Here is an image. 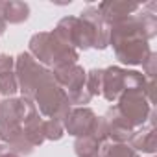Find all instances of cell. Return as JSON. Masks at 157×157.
Masks as SVG:
<instances>
[{
    "label": "cell",
    "mask_w": 157,
    "mask_h": 157,
    "mask_svg": "<svg viewBox=\"0 0 157 157\" xmlns=\"http://www.w3.org/2000/svg\"><path fill=\"white\" fill-rule=\"evenodd\" d=\"M109 46L122 65L137 67L148 59L151 48L139 13L109 26Z\"/></svg>",
    "instance_id": "cell-1"
},
{
    "label": "cell",
    "mask_w": 157,
    "mask_h": 157,
    "mask_svg": "<svg viewBox=\"0 0 157 157\" xmlns=\"http://www.w3.org/2000/svg\"><path fill=\"white\" fill-rule=\"evenodd\" d=\"M37 111L33 100L24 96H11L0 102V140L10 144L21 157L32 155L33 146L24 139L22 124Z\"/></svg>",
    "instance_id": "cell-2"
},
{
    "label": "cell",
    "mask_w": 157,
    "mask_h": 157,
    "mask_svg": "<svg viewBox=\"0 0 157 157\" xmlns=\"http://www.w3.org/2000/svg\"><path fill=\"white\" fill-rule=\"evenodd\" d=\"M28 52L37 63H41L50 70L76 65L80 59V52L68 46L65 41H61L54 32L33 33L28 43Z\"/></svg>",
    "instance_id": "cell-3"
},
{
    "label": "cell",
    "mask_w": 157,
    "mask_h": 157,
    "mask_svg": "<svg viewBox=\"0 0 157 157\" xmlns=\"http://www.w3.org/2000/svg\"><path fill=\"white\" fill-rule=\"evenodd\" d=\"M33 104H35V107H37L41 117L61 120V122L65 120L67 113L72 109L67 93L56 82V78H54L52 72L44 78L43 83L37 87V91L33 94Z\"/></svg>",
    "instance_id": "cell-4"
},
{
    "label": "cell",
    "mask_w": 157,
    "mask_h": 157,
    "mask_svg": "<svg viewBox=\"0 0 157 157\" xmlns=\"http://www.w3.org/2000/svg\"><path fill=\"white\" fill-rule=\"evenodd\" d=\"M148 80L139 70L122 68L111 65L104 68V83H102V96L107 102H117L118 96L128 89H144L146 91Z\"/></svg>",
    "instance_id": "cell-5"
},
{
    "label": "cell",
    "mask_w": 157,
    "mask_h": 157,
    "mask_svg": "<svg viewBox=\"0 0 157 157\" xmlns=\"http://www.w3.org/2000/svg\"><path fill=\"white\" fill-rule=\"evenodd\" d=\"M56 82L63 87V91L67 93L70 105L72 107H87V104L93 100L91 93L85 87L87 82V72L82 65H68V67H61L52 70Z\"/></svg>",
    "instance_id": "cell-6"
},
{
    "label": "cell",
    "mask_w": 157,
    "mask_h": 157,
    "mask_svg": "<svg viewBox=\"0 0 157 157\" xmlns=\"http://www.w3.org/2000/svg\"><path fill=\"white\" fill-rule=\"evenodd\" d=\"M50 72L52 70L43 67L41 63H37L28 50L21 52L15 57V76H17V85H19L21 96L33 100L37 87L43 83V80Z\"/></svg>",
    "instance_id": "cell-7"
},
{
    "label": "cell",
    "mask_w": 157,
    "mask_h": 157,
    "mask_svg": "<svg viewBox=\"0 0 157 157\" xmlns=\"http://www.w3.org/2000/svg\"><path fill=\"white\" fill-rule=\"evenodd\" d=\"M115 107L128 120V124L133 129H137L148 122V115H150L153 105L148 100L144 89H128L118 96Z\"/></svg>",
    "instance_id": "cell-8"
},
{
    "label": "cell",
    "mask_w": 157,
    "mask_h": 157,
    "mask_svg": "<svg viewBox=\"0 0 157 157\" xmlns=\"http://www.w3.org/2000/svg\"><path fill=\"white\" fill-rule=\"evenodd\" d=\"M61 41H65L74 50H89L94 44V33L91 26L80 17H63L52 30Z\"/></svg>",
    "instance_id": "cell-9"
},
{
    "label": "cell",
    "mask_w": 157,
    "mask_h": 157,
    "mask_svg": "<svg viewBox=\"0 0 157 157\" xmlns=\"http://www.w3.org/2000/svg\"><path fill=\"white\" fill-rule=\"evenodd\" d=\"M102 122V117H98L91 107H72L65 120H63V128L65 133L72 135V137H83L93 133Z\"/></svg>",
    "instance_id": "cell-10"
},
{
    "label": "cell",
    "mask_w": 157,
    "mask_h": 157,
    "mask_svg": "<svg viewBox=\"0 0 157 157\" xmlns=\"http://www.w3.org/2000/svg\"><path fill=\"white\" fill-rule=\"evenodd\" d=\"M102 122L105 128L107 140H111V142H129V139L135 131L128 124V120L118 113V109L115 105L105 111V115L102 117Z\"/></svg>",
    "instance_id": "cell-11"
},
{
    "label": "cell",
    "mask_w": 157,
    "mask_h": 157,
    "mask_svg": "<svg viewBox=\"0 0 157 157\" xmlns=\"http://www.w3.org/2000/svg\"><path fill=\"white\" fill-rule=\"evenodd\" d=\"M96 8H98L102 19L105 21V24L113 26V24L135 15L140 10V4H137V2H124V0H105V2H100Z\"/></svg>",
    "instance_id": "cell-12"
},
{
    "label": "cell",
    "mask_w": 157,
    "mask_h": 157,
    "mask_svg": "<svg viewBox=\"0 0 157 157\" xmlns=\"http://www.w3.org/2000/svg\"><path fill=\"white\" fill-rule=\"evenodd\" d=\"M80 19L85 21L91 26L93 33H94V44H93V48L94 50H105L109 46V26L102 19L98 8L96 6H87L80 13Z\"/></svg>",
    "instance_id": "cell-13"
},
{
    "label": "cell",
    "mask_w": 157,
    "mask_h": 157,
    "mask_svg": "<svg viewBox=\"0 0 157 157\" xmlns=\"http://www.w3.org/2000/svg\"><path fill=\"white\" fill-rule=\"evenodd\" d=\"M19 91L15 76V57L10 54H0V94L11 98Z\"/></svg>",
    "instance_id": "cell-14"
},
{
    "label": "cell",
    "mask_w": 157,
    "mask_h": 157,
    "mask_svg": "<svg viewBox=\"0 0 157 157\" xmlns=\"http://www.w3.org/2000/svg\"><path fill=\"white\" fill-rule=\"evenodd\" d=\"M155 126H150V124H144L140 128H137L129 139V146L135 150V151H144V153H150L153 155L157 151V133H155Z\"/></svg>",
    "instance_id": "cell-15"
},
{
    "label": "cell",
    "mask_w": 157,
    "mask_h": 157,
    "mask_svg": "<svg viewBox=\"0 0 157 157\" xmlns=\"http://www.w3.org/2000/svg\"><path fill=\"white\" fill-rule=\"evenodd\" d=\"M0 17L8 24H22L30 19V6L21 0H6L0 2Z\"/></svg>",
    "instance_id": "cell-16"
},
{
    "label": "cell",
    "mask_w": 157,
    "mask_h": 157,
    "mask_svg": "<svg viewBox=\"0 0 157 157\" xmlns=\"http://www.w3.org/2000/svg\"><path fill=\"white\" fill-rule=\"evenodd\" d=\"M22 133H24V139L33 146H41L46 139H44V118L35 113L33 117H30L24 124H22Z\"/></svg>",
    "instance_id": "cell-17"
},
{
    "label": "cell",
    "mask_w": 157,
    "mask_h": 157,
    "mask_svg": "<svg viewBox=\"0 0 157 157\" xmlns=\"http://www.w3.org/2000/svg\"><path fill=\"white\" fill-rule=\"evenodd\" d=\"M100 157H140L128 142H104L100 150Z\"/></svg>",
    "instance_id": "cell-18"
},
{
    "label": "cell",
    "mask_w": 157,
    "mask_h": 157,
    "mask_svg": "<svg viewBox=\"0 0 157 157\" xmlns=\"http://www.w3.org/2000/svg\"><path fill=\"white\" fill-rule=\"evenodd\" d=\"M102 83H104V68H93L87 72L85 87L91 96H102Z\"/></svg>",
    "instance_id": "cell-19"
},
{
    "label": "cell",
    "mask_w": 157,
    "mask_h": 157,
    "mask_svg": "<svg viewBox=\"0 0 157 157\" xmlns=\"http://www.w3.org/2000/svg\"><path fill=\"white\" fill-rule=\"evenodd\" d=\"M63 135H65V128L61 120H54V118L44 120V139L46 140H61Z\"/></svg>",
    "instance_id": "cell-20"
},
{
    "label": "cell",
    "mask_w": 157,
    "mask_h": 157,
    "mask_svg": "<svg viewBox=\"0 0 157 157\" xmlns=\"http://www.w3.org/2000/svg\"><path fill=\"white\" fill-rule=\"evenodd\" d=\"M155 63H157V54L155 52H151L150 56H148V59L142 63V74L146 76V80H153L155 78Z\"/></svg>",
    "instance_id": "cell-21"
},
{
    "label": "cell",
    "mask_w": 157,
    "mask_h": 157,
    "mask_svg": "<svg viewBox=\"0 0 157 157\" xmlns=\"http://www.w3.org/2000/svg\"><path fill=\"white\" fill-rule=\"evenodd\" d=\"M0 157H21L10 144H0Z\"/></svg>",
    "instance_id": "cell-22"
},
{
    "label": "cell",
    "mask_w": 157,
    "mask_h": 157,
    "mask_svg": "<svg viewBox=\"0 0 157 157\" xmlns=\"http://www.w3.org/2000/svg\"><path fill=\"white\" fill-rule=\"evenodd\" d=\"M6 28H8V22H6L2 17H0V35H4V33H6Z\"/></svg>",
    "instance_id": "cell-23"
},
{
    "label": "cell",
    "mask_w": 157,
    "mask_h": 157,
    "mask_svg": "<svg viewBox=\"0 0 157 157\" xmlns=\"http://www.w3.org/2000/svg\"><path fill=\"white\" fill-rule=\"evenodd\" d=\"M93 157H100V155H93Z\"/></svg>",
    "instance_id": "cell-24"
}]
</instances>
